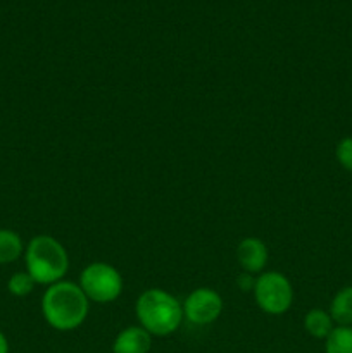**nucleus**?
Instances as JSON below:
<instances>
[{
	"label": "nucleus",
	"instance_id": "f257e3e1",
	"mask_svg": "<svg viewBox=\"0 0 352 353\" xmlns=\"http://www.w3.org/2000/svg\"><path fill=\"white\" fill-rule=\"evenodd\" d=\"M90 302L78 283L62 281L47 286L41 296V314L52 330L75 331L88 317Z\"/></svg>",
	"mask_w": 352,
	"mask_h": 353
},
{
	"label": "nucleus",
	"instance_id": "f03ea898",
	"mask_svg": "<svg viewBox=\"0 0 352 353\" xmlns=\"http://www.w3.org/2000/svg\"><path fill=\"white\" fill-rule=\"evenodd\" d=\"M138 326L152 338L175 334L183 323V305L169 292L161 288L145 290L135 303Z\"/></svg>",
	"mask_w": 352,
	"mask_h": 353
},
{
	"label": "nucleus",
	"instance_id": "7ed1b4c3",
	"mask_svg": "<svg viewBox=\"0 0 352 353\" xmlns=\"http://www.w3.org/2000/svg\"><path fill=\"white\" fill-rule=\"evenodd\" d=\"M24 271L37 285L50 286L62 281L69 271L66 247L50 234H37L24 247Z\"/></svg>",
	"mask_w": 352,
	"mask_h": 353
},
{
	"label": "nucleus",
	"instance_id": "20e7f679",
	"mask_svg": "<svg viewBox=\"0 0 352 353\" xmlns=\"http://www.w3.org/2000/svg\"><path fill=\"white\" fill-rule=\"evenodd\" d=\"M79 288L88 302L110 303L123 293V276L107 262H92L79 274Z\"/></svg>",
	"mask_w": 352,
	"mask_h": 353
},
{
	"label": "nucleus",
	"instance_id": "39448f33",
	"mask_svg": "<svg viewBox=\"0 0 352 353\" xmlns=\"http://www.w3.org/2000/svg\"><path fill=\"white\" fill-rule=\"evenodd\" d=\"M255 303L269 316H282L290 310L293 302V288L290 279L278 271L261 272L254 286Z\"/></svg>",
	"mask_w": 352,
	"mask_h": 353
},
{
	"label": "nucleus",
	"instance_id": "423d86ee",
	"mask_svg": "<svg viewBox=\"0 0 352 353\" xmlns=\"http://www.w3.org/2000/svg\"><path fill=\"white\" fill-rule=\"evenodd\" d=\"M183 317L193 326H209L223 312V299L213 288H197L185 299Z\"/></svg>",
	"mask_w": 352,
	"mask_h": 353
},
{
	"label": "nucleus",
	"instance_id": "0eeeda50",
	"mask_svg": "<svg viewBox=\"0 0 352 353\" xmlns=\"http://www.w3.org/2000/svg\"><path fill=\"white\" fill-rule=\"evenodd\" d=\"M269 252L262 240L255 236L244 238L237 247V261L242 271L248 274H261L268 264Z\"/></svg>",
	"mask_w": 352,
	"mask_h": 353
},
{
	"label": "nucleus",
	"instance_id": "6e6552de",
	"mask_svg": "<svg viewBox=\"0 0 352 353\" xmlns=\"http://www.w3.org/2000/svg\"><path fill=\"white\" fill-rule=\"evenodd\" d=\"M150 348L152 336L141 326L124 327L113 341V353H148Z\"/></svg>",
	"mask_w": 352,
	"mask_h": 353
},
{
	"label": "nucleus",
	"instance_id": "1a4fd4ad",
	"mask_svg": "<svg viewBox=\"0 0 352 353\" xmlns=\"http://www.w3.org/2000/svg\"><path fill=\"white\" fill-rule=\"evenodd\" d=\"M304 330L314 340H326L331 331L335 330V323L330 312L324 309H311L304 316Z\"/></svg>",
	"mask_w": 352,
	"mask_h": 353
},
{
	"label": "nucleus",
	"instance_id": "9d476101",
	"mask_svg": "<svg viewBox=\"0 0 352 353\" xmlns=\"http://www.w3.org/2000/svg\"><path fill=\"white\" fill-rule=\"evenodd\" d=\"M328 312L335 326H352V285L344 286L335 293Z\"/></svg>",
	"mask_w": 352,
	"mask_h": 353
},
{
	"label": "nucleus",
	"instance_id": "9b49d317",
	"mask_svg": "<svg viewBox=\"0 0 352 353\" xmlns=\"http://www.w3.org/2000/svg\"><path fill=\"white\" fill-rule=\"evenodd\" d=\"M24 241L14 230L0 228V265H9L24 255Z\"/></svg>",
	"mask_w": 352,
	"mask_h": 353
},
{
	"label": "nucleus",
	"instance_id": "f8f14e48",
	"mask_svg": "<svg viewBox=\"0 0 352 353\" xmlns=\"http://www.w3.org/2000/svg\"><path fill=\"white\" fill-rule=\"evenodd\" d=\"M324 353H352V326H335L324 340Z\"/></svg>",
	"mask_w": 352,
	"mask_h": 353
},
{
	"label": "nucleus",
	"instance_id": "ddd939ff",
	"mask_svg": "<svg viewBox=\"0 0 352 353\" xmlns=\"http://www.w3.org/2000/svg\"><path fill=\"white\" fill-rule=\"evenodd\" d=\"M37 286L35 279L28 274L26 271H17L7 281V290H9L10 295L17 296V299H24V296L31 295Z\"/></svg>",
	"mask_w": 352,
	"mask_h": 353
},
{
	"label": "nucleus",
	"instance_id": "4468645a",
	"mask_svg": "<svg viewBox=\"0 0 352 353\" xmlns=\"http://www.w3.org/2000/svg\"><path fill=\"white\" fill-rule=\"evenodd\" d=\"M335 159L342 169L352 172V137H344L335 147Z\"/></svg>",
	"mask_w": 352,
	"mask_h": 353
},
{
	"label": "nucleus",
	"instance_id": "2eb2a0df",
	"mask_svg": "<svg viewBox=\"0 0 352 353\" xmlns=\"http://www.w3.org/2000/svg\"><path fill=\"white\" fill-rule=\"evenodd\" d=\"M255 279H257V276L248 274V272H242V274H238V278H237V286L240 288V292L252 293L254 292Z\"/></svg>",
	"mask_w": 352,
	"mask_h": 353
},
{
	"label": "nucleus",
	"instance_id": "dca6fc26",
	"mask_svg": "<svg viewBox=\"0 0 352 353\" xmlns=\"http://www.w3.org/2000/svg\"><path fill=\"white\" fill-rule=\"evenodd\" d=\"M9 352H10L9 340H7L6 333H3V331L0 330V353H9Z\"/></svg>",
	"mask_w": 352,
	"mask_h": 353
}]
</instances>
